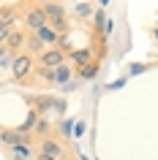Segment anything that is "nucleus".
I'll use <instances>...</instances> for the list:
<instances>
[{
	"label": "nucleus",
	"instance_id": "f257e3e1",
	"mask_svg": "<svg viewBox=\"0 0 158 160\" xmlns=\"http://www.w3.org/2000/svg\"><path fill=\"white\" fill-rule=\"evenodd\" d=\"M44 14H46V22H49L60 35L68 33V19H66V6L63 3H41Z\"/></svg>",
	"mask_w": 158,
	"mask_h": 160
},
{
	"label": "nucleus",
	"instance_id": "f03ea898",
	"mask_svg": "<svg viewBox=\"0 0 158 160\" xmlns=\"http://www.w3.org/2000/svg\"><path fill=\"white\" fill-rule=\"evenodd\" d=\"M22 22H25V27L27 30H41L44 25H49L46 22V14H44V8H41V3L38 6H27L25 11H22Z\"/></svg>",
	"mask_w": 158,
	"mask_h": 160
},
{
	"label": "nucleus",
	"instance_id": "7ed1b4c3",
	"mask_svg": "<svg viewBox=\"0 0 158 160\" xmlns=\"http://www.w3.org/2000/svg\"><path fill=\"white\" fill-rule=\"evenodd\" d=\"M63 62H66V52L57 49V46L46 49L41 57H38V65H41V68H52V71H55V68H60Z\"/></svg>",
	"mask_w": 158,
	"mask_h": 160
},
{
	"label": "nucleus",
	"instance_id": "20e7f679",
	"mask_svg": "<svg viewBox=\"0 0 158 160\" xmlns=\"http://www.w3.org/2000/svg\"><path fill=\"white\" fill-rule=\"evenodd\" d=\"M33 54H17L14 57V65H11V73H14V79H25L30 71H33Z\"/></svg>",
	"mask_w": 158,
	"mask_h": 160
},
{
	"label": "nucleus",
	"instance_id": "39448f33",
	"mask_svg": "<svg viewBox=\"0 0 158 160\" xmlns=\"http://www.w3.org/2000/svg\"><path fill=\"white\" fill-rule=\"evenodd\" d=\"M0 141L14 149V147H22V144H30V136L19 133V130H0Z\"/></svg>",
	"mask_w": 158,
	"mask_h": 160
},
{
	"label": "nucleus",
	"instance_id": "423d86ee",
	"mask_svg": "<svg viewBox=\"0 0 158 160\" xmlns=\"http://www.w3.org/2000/svg\"><path fill=\"white\" fill-rule=\"evenodd\" d=\"M33 35H38V41L46 46V49H52V46H57V41H60V33L55 30L52 25H44L41 30H35Z\"/></svg>",
	"mask_w": 158,
	"mask_h": 160
},
{
	"label": "nucleus",
	"instance_id": "0eeeda50",
	"mask_svg": "<svg viewBox=\"0 0 158 160\" xmlns=\"http://www.w3.org/2000/svg\"><path fill=\"white\" fill-rule=\"evenodd\" d=\"M41 155H49V158H55V160H63L66 155H63V147H60V141H55V138H44L41 141Z\"/></svg>",
	"mask_w": 158,
	"mask_h": 160
},
{
	"label": "nucleus",
	"instance_id": "6e6552de",
	"mask_svg": "<svg viewBox=\"0 0 158 160\" xmlns=\"http://www.w3.org/2000/svg\"><path fill=\"white\" fill-rule=\"evenodd\" d=\"M19 19V11L17 6H0V25L8 27V30H14V22Z\"/></svg>",
	"mask_w": 158,
	"mask_h": 160
},
{
	"label": "nucleus",
	"instance_id": "1a4fd4ad",
	"mask_svg": "<svg viewBox=\"0 0 158 160\" xmlns=\"http://www.w3.org/2000/svg\"><path fill=\"white\" fill-rule=\"evenodd\" d=\"M71 62H74L76 68H84L93 62V49H74L71 52Z\"/></svg>",
	"mask_w": 158,
	"mask_h": 160
},
{
	"label": "nucleus",
	"instance_id": "9d476101",
	"mask_svg": "<svg viewBox=\"0 0 158 160\" xmlns=\"http://www.w3.org/2000/svg\"><path fill=\"white\" fill-rule=\"evenodd\" d=\"M25 43H27V35L22 33V30H17V27H14V30L8 33V41H6V49H8V52H14V49H19V46H25Z\"/></svg>",
	"mask_w": 158,
	"mask_h": 160
},
{
	"label": "nucleus",
	"instance_id": "9b49d317",
	"mask_svg": "<svg viewBox=\"0 0 158 160\" xmlns=\"http://www.w3.org/2000/svg\"><path fill=\"white\" fill-rule=\"evenodd\" d=\"M71 82V65L63 62L60 68H55V84H68Z\"/></svg>",
	"mask_w": 158,
	"mask_h": 160
},
{
	"label": "nucleus",
	"instance_id": "f8f14e48",
	"mask_svg": "<svg viewBox=\"0 0 158 160\" xmlns=\"http://www.w3.org/2000/svg\"><path fill=\"white\" fill-rule=\"evenodd\" d=\"M27 46H30V52H33L35 57H41L44 52H46V46H44V43L38 41V35H33V33H27Z\"/></svg>",
	"mask_w": 158,
	"mask_h": 160
},
{
	"label": "nucleus",
	"instance_id": "ddd939ff",
	"mask_svg": "<svg viewBox=\"0 0 158 160\" xmlns=\"http://www.w3.org/2000/svg\"><path fill=\"white\" fill-rule=\"evenodd\" d=\"M11 158H14V160H30V158H33V149H30V144L14 147V149H11Z\"/></svg>",
	"mask_w": 158,
	"mask_h": 160
},
{
	"label": "nucleus",
	"instance_id": "4468645a",
	"mask_svg": "<svg viewBox=\"0 0 158 160\" xmlns=\"http://www.w3.org/2000/svg\"><path fill=\"white\" fill-rule=\"evenodd\" d=\"M49 109H52V98H49V95H38V101H35V111H38V114H46Z\"/></svg>",
	"mask_w": 158,
	"mask_h": 160
},
{
	"label": "nucleus",
	"instance_id": "2eb2a0df",
	"mask_svg": "<svg viewBox=\"0 0 158 160\" xmlns=\"http://www.w3.org/2000/svg\"><path fill=\"white\" fill-rule=\"evenodd\" d=\"M95 73H98V62H90V65L79 68V76H82V79H93Z\"/></svg>",
	"mask_w": 158,
	"mask_h": 160
},
{
	"label": "nucleus",
	"instance_id": "dca6fc26",
	"mask_svg": "<svg viewBox=\"0 0 158 160\" xmlns=\"http://www.w3.org/2000/svg\"><path fill=\"white\" fill-rule=\"evenodd\" d=\"M76 14H79V17H90L93 6H90V3H79V6H76Z\"/></svg>",
	"mask_w": 158,
	"mask_h": 160
},
{
	"label": "nucleus",
	"instance_id": "f3484780",
	"mask_svg": "<svg viewBox=\"0 0 158 160\" xmlns=\"http://www.w3.org/2000/svg\"><path fill=\"white\" fill-rule=\"evenodd\" d=\"M38 76L46 79V82H55V71H52V68H38Z\"/></svg>",
	"mask_w": 158,
	"mask_h": 160
},
{
	"label": "nucleus",
	"instance_id": "a211bd4d",
	"mask_svg": "<svg viewBox=\"0 0 158 160\" xmlns=\"http://www.w3.org/2000/svg\"><path fill=\"white\" fill-rule=\"evenodd\" d=\"M68 46H71V38H68V35H60V41H57V49H63V52H66Z\"/></svg>",
	"mask_w": 158,
	"mask_h": 160
},
{
	"label": "nucleus",
	"instance_id": "6ab92c4d",
	"mask_svg": "<svg viewBox=\"0 0 158 160\" xmlns=\"http://www.w3.org/2000/svg\"><path fill=\"white\" fill-rule=\"evenodd\" d=\"M8 33H11L8 27H3V25H0V46H6V41H8Z\"/></svg>",
	"mask_w": 158,
	"mask_h": 160
},
{
	"label": "nucleus",
	"instance_id": "aec40b11",
	"mask_svg": "<svg viewBox=\"0 0 158 160\" xmlns=\"http://www.w3.org/2000/svg\"><path fill=\"white\" fill-rule=\"evenodd\" d=\"M35 130H38V133H46V122H44V119H38V125H35Z\"/></svg>",
	"mask_w": 158,
	"mask_h": 160
},
{
	"label": "nucleus",
	"instance_id": "412c9836",
	"mask_svg": "<svg viewBox=\"0 0 158 160\" xmlns=\"http://www.w3.org/2000/svg\"><path fill=\"white\" fill-rule=\"evenodd\" d=\"M35 160H55V158H49V155H41V152H38V158Z\"/></svg>",
	"mask_w": 158,
	"mask_h": 160
},
{
	"label": "nucleus",
	"instance_id": "4be33fe9",
	"mask_svg": "<svg viewBox=\"0 0 158 160\" xmlns=\"http://www.w3.org/2000/svg\"><path fill=\"white\" fill-rule=\"evenodd\" d=\"M6 52H8V49H6V46H0V60L6 57Z\"/></svg>",
	"mask_w": 158,
	"mask_h": 160
},
{
	"label": "nucleus",
	"instance_id": "5701e85b",
	"mask_svg": "<svg viewBox=\"0 0 158 160\" xmlns=\"http://www.w3.org/2000/svg\"><path fill=\"white\" fill-rule=\"evenodd\" d=\"M155 38H158V27H155Z\"/></svg>",
	"mask_w": 158,
	"mask_h": 160
},
{
	"label": "nucleus",
	"instance_id": "b1692460",
	"mask_svg": "<svg viewBox=\"0 0 158 160\" xmlns=\"http://www.w3.org/2000/svg\"><path fill=\"white\" fill-rule=\"evenodd\" d=\"M63 160H71V158H63Z\"/></svg>",
	"mask_w": 158,
	"mask_h": 160
}]
</instances>
